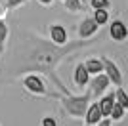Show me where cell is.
I'll use <instances>...</instances> for the list:
<instances>
[{
    "label": "cell",
    "instance_id": "13",
    "mask_svg": "<svg viewBox=\"0 0 128 126\" xmlns=\"http://www.w3.org/2000/svg\"><path fill=\"white\" fill-rule=\"evenodd\" d=\"M63 6L69 14H80L84 12V0H63Z\"/></svg>",
    "mask_w": 128,
    "mask_h": 126
},
{
    "label": "cell",
    "instance_id": "26",
    "mask_svg": "<svg viewBox=\"0 0 128 126\" xmlns=\"http://www.w3.org/2000/svg\"><path fill=\"white\" fill-rule=\"evenodd\" d=\"M126 113H128V109H126Z\"/></svg>",
    "mask_w": 128,
    "mask_h": 126
},
{
    "label": "cell",
    "instance_id": "17",
    "mask_svg": "<svg viewBox=\"0 0 128 126\" xmlns=\"http://www.w3.org/2000/svg\"><path fill=\"white\" fill-rule=\"evenodd\" d=\"M115 101L120 103L124 109H128V94L124 92L122 86H117V90H115Z\"/></svg>",
    "mask_w": 128,
    "mask_h": 126
},
{
    "label": "cell",
    "instance_id": "9",
    "mask_svg": "<svg viewBox=\"0 0 128 126\" xmlns=\"http://www.w3.org/2000/svg\"><path fill=\"white\" fill-rule=\"evenodd\" d=\"M73 82H75V86L80 88V90L88 86V82H90V73L86 71L84 61L75 65V69H73Z\"/></svg>",
    "mask_w": 128,
    "mask_h": 126
},
{
    "label": "cell",
    "instance_id": "22",
    "mask_svg": "<svg viewBox=\"0 0 128 126\" xmlns=\"http://www.w3.org/2000/svg\"><path fill=\"white\" fill-rule=\"evenodd\" d=\"M36 2H38L40 6H52L54 2H56V0H36Z\"/></svg>",
    "mask_w": 128,
    "mask_h": 126
},
{
    "label": "cell",
    "instance_id": "10",
    "mask_svg": "<svg viewBox=\"0 0 128 126\" xmlns=\"http://www.w3.org/2000/svg\"><path fill=\"white\" fill-rule=\"evenodd\" d=\"M82 118H84L86 124H98V122L103 118L100 103H98V101H90V105H88V109H86V113H84Z\"/></svg>",
    "mask_w": 128,
    "mask_h": 126
},
{
    "label": "cell",
    "instance_id": "18",
    "mask_svg": "<svg viewBox=\"0 0 128 126\" xmlns=\"http://www.w3.org/2000/svg\"><path fill=\"white\" fill-rule=\"evenodd\" d=\"M92 10H109L111 8V0H90Z\"/></svg>",
    "mask_w": 128,
    "mask_h": 126
},
{
    "label": "cell",
    "instance_id": "3",
    "mask_svg": "<svg viewBox=\"0 0 128 126\" xmlns=\"http://www.w3.org/2000/svg\"><path fill=\"white\" fill-rule=\"evenodd\" d=\"M23 90L29 92L34 98H58V94H54L48 90V82L44 80V76L40 73H27L23 74Z\"/></svg>",
    "mask_w": 128,
    "mask_h": 126
},
{
    "label": "cell",
    "instance_id": "5",
    "mask_svg": "<svg viewBox=\"0 0 128 126\" xmlns=\"http://www.w3.org/2000/svg\"><path fill=\"white\" fill-rule=\"evenodd\" d=\"M102 61H103V73L109 76L111 84H115V86H122L124 74H122V71H120V67H118L111 58H107V56H102Z\"/></svg>",
    "mask_w": 128,
    "mask_h": 126
},
{
    "label": "cell",
    "instance_id": "2",
    "mask_svg": "<svg viewBox=\"0 0 128 126\" xmlns=\"http://www.w3.org/2000/svg\"><path fill=\"white\" fill-rule=\"evenodd\" d=\"M58 100L59 103H61V109L67 113V116H71V118H82L86 113V109H88V105H90L92 101V94L90 90H86V92H82V94H71V92H61V94H58Z\"/></svg>",
    "mask_w": 128,
    "mask_h": 126
},
{
    "label": "cell",
    "instance_id": "14",
    "mask_svg": "<svg viewBox=\"0 0 128 126\" xmlns=\"http://www.w3.org/2000/svg\"><path fill=\"white\" fill-rule=\"evenodd\" d=\"M8 36H10V29H8V23L4 21V17H0V54H4V50H6Z\"/></svg>",
    "mask_w": 128,
    "mask_h": 126
},
{
    "label": "cell",
    "instance_id": "11",
    "mask_svg": "<svg viewBox=\"0 0 128 126\" xmlns=\"http://www.w3.org/2000/svg\"><path fill=\"white\" fill-rule=\"evenodd\" d=\"M98 103H100L102 115H103V116H109V115H111L113 105H115V92H105L103 96H100Z\"/></svg>",
    "mask_w": 128,
    "mask_h": 126
},
{
    "label": "cell",
    "instance_id": "27",
    "mask_svg": "<svg viewBox=\"0 0 128 126\" xmlns=\"http://www.w3.org/2000/svg\"><path fill=\"white\" fill-rule=\"evenodd\" d=\"M61 2H63V0H61Z\"/></svg>",
    "mask_w": 128,
    "mask_h": 126
},
{
    "label": "cell",
    "instance_id": "4",
    "mask_svg": "<svg viewBox=\"0 0 128 126\" xmlns=\"http://www.w3.org/2000/svg\"><path fill=\"white\" fill-rule=\"evenodd\" d=\"M109 86H111L109 76H107L105 73H98V74H94V76H90V82H88L86 88L90 90L92 98H100V96H103L107 90H109Z\"/></svg>",
    "mask_w": 128,
    "mask_h": 126
},
{
    "label": "cell",
    "instance_id": "20",
    "mask_svg": "<svg viewBox=\"0 0 128 126\" xmlns=\"http://www.w3.org/2000/svg\"><path fill=\"white\" fill-rule=\"evenodd\" d=\"M42 126H58V120L54 116L46 115V116H42Z\"/></svg>",
    "mask_w": 128,
    "mask_h": 126
},
{
    "label": "cell",
    "instance_id": "12",
    "mask_svg": "<svg viewBox=\"0 0 128 126\" xmlns=\"http://www.w3.org/2000/svg\"><path fill=\"white\" fill-rule=\"evenodd\" d=\"M84 67H86V71L90 73V76H94V74H98V73H103V61H102V58H90V59H86Z\"/></svg>",
    "mask_w": 128,
    "mask_h": 126
},
{
    "label": "cell",
    "instance_id": "8",
    "mask_svg": "<svg viewBox=\"0 0 128 126\" xmlns=\"http://www.w3.org/2000/svg\"><path fill=\"white\" fill-rule=\"evenodd\" d=\"M48 36L54 44H59V46L69 42V32L65 29V25H61V23H52L48 27Z\"/></svg>",
    "mask_w": 128,
    "mask_h": 126
},
{
    "label": "cell",
    "instance_id": "19",
    "mask_svg": "<svg viewBox=\"0 0 128 126\" xmlns=\"http://www.w3.org/2000/svg\"><path fill=\"white\" fill-rule=\"evenodd\" d=\"M29 0H6V10H17L23 4H27Z\"/></svg>",
    "mask_w": 128,
    "mask_h": 126
},
{
    "label": "cell",
    "instance_id": "21",
    "mask_svg": "<svg viewBox=\"0 0 128 126\" xmlns=\"http://www.w3.org/2000/svg\"><path fill=\"white\" fill-rule=\"evenodd\" d=\"M96 126H113V120L109 118V116H103V118H102L100 122H98Z\"/></svg>",
    "mask_w": 128,
    "mask_h": 126
},
{
    "label": "cell",
    "instance_id": "24",
    "mask_svg": "<svg viewBox=\"0 0 128 126\" xmlns=\"http://www.w3.org/2000/svg\"><path fill=\"white\" fill-rule=\"evenodd\" d=\"M84 126H96V124H84Z\"/></svg>",
    "mask_w": 128,
    "mask_h": 126
},
{
    "label": "cell",
    "instance_id": "6",
    "mask_svg": "<svg viewBox=\"0 0 128 126\" xmlns=\"http://www.w3.org/2000/svg\"><path fill=\"white\" fill-rule=\"evenodd\" d=\"M109 36H111L113 42H118V44L126 42L128 40V25L122 19H113L109 23Z\"/></svg>",
    "mask_w": 128,
    "mask_h": 126
},
{
    "label": "cell",
    "instance_id": "25",
    "mask_svg": "<svg viewBox=\"0 0 128 126\" xmlns=\"http://www.w3.org/2000/svg\"><path fill=\"white\" fill-rule=\"evenodd\" d=\"M0 59H2V54H0Z\"/></svg>",
    "mask_w": 128,
    "mask_h": 126
},
{
    "label": "cell",
    "instance_id": "28",
    "mask_svg": "<svg viewBox=\"0 0 128 126\" xmlns=\"http://www.w3.org/2000/svg\"><path fill=\"white\" fill-rule=\"evenodd\" d=\"M0 126H2V124H0Z\"/></svg>",
    "mask_w": 128,
    "mask_h": 126
},
{
    "label": "cell",
    "instance_id": "16",
    "mask_svg": "<svg viewBox=\"0 0 128 126\" xmlns=\"http://www.w3.org/2000/svg\"><path fill=\"white\" fill-rule=\"evenodd\" d=\"M92 17H94V19H96V23L100 27L102 25H107V23H109V10H94V14H92Z\"/></svg>",
    "mask_w": 128,
    "mask_h": 126
},
{
    "label": "cell",
    "instance_id": "1",
    "mask_svg": "<svg viewBox=\"0 0 128 126\" xmlns=\"http://www.w3.org/2000/svg\"><path fill=\"white\" fill-rule=\"evenodd\" d=\"M94 38H78V40L67 42V44H54L52 40H46L34 31H17V44L14 48V59L8 63V74L10 78H17L27 73H40L46 76L56 74V69L61 61L69 58L71 54L78 52L82 48H88L96 44Z\"/></svg>",
    "mask_w": 128,
    "mask_h": 126
},
{
    "label": "cell",
    "instance_id": "15",
    "mask_svg": "<svg viewBox=\"0 0 128 126\" xmlns=\"http://www.w3.org/2000/svg\"><path fill=\"white\" fill-rule=\"evenodd\" d=\"M124 115H126V109H124L120 103H117L115 101V105H113V109H111V115H109V118H111L113 122H118V120H122Z\"/></svg>",
    "mask_w": 128,
    "mask_h": 126
},
{
    "label": "cell",
    "instance_id": "23",
    "mask_svg": "<svg viewBox=\"0 0 128 126\" xmlns=\"http://www.w3.org/2000/svg\"><path fill=\"white\" fill-rule=\"evenodd\" d=\"M6 12H8V10H6V6L0 4V17H4V16H6Z\"/></svg>",
    "mask_w": 128,
    "mask_h": 126
},
{
    "label": "cell",
    "instance_id": "7",
    "mask_svg": "<svg viewBox=\"0 0 128 126\" xmlns=\"http://www.w3.org/2000/svg\"><path fill=\"white\" fill-rule=\"evenodd\" d=\"M100 32V25L96 23L94 17H84L76 27V34L78 38H94Z\"/></svg>",
    "mask_w": 128,
    "mask_h": 126
}]
</instances>
